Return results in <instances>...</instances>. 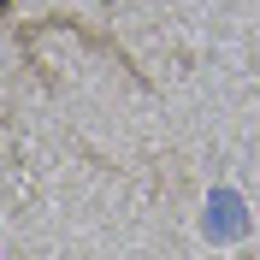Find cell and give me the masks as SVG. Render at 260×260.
<instances>
[{
    "mask_svg": "<svg viewBox=\"0 0 260 260\" xmlns=\"http://www.w3.org/2000/svg\"><path fill=\"white\" fill-rule=\"evenodd\" d=\"M6 12H12V0H0V18H6Z\"/></svg>",
    "mask_w": 260,
    "mask_h": 260,
    "instance_id": "cell-1",
    "label": "cell"
}]
</instances>
